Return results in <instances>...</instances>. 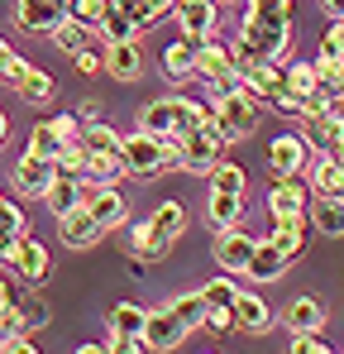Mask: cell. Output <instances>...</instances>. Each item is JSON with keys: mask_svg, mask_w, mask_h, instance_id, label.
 <instances>
[{"mask_svg": "<svg viewBox=\"0 0 344 354\" xmlns=\"http://www.w3.org/2000/svg\"><path fill=\"white\" fill-rule=\"evenodd\" d=\"M220 10H225L220 0H177L172 5V19H177L182 34H216Z\"/></svg>", "mask_w": 344, "mask_h": 354, "instance_id": "12", "label": "cell"}, {"mask_svg": "<svg viewBox=\"0 0 344 354\" xmlns=\"http://www.w3.org/2000/svg\"><path fill=\"white\" fill-rule=\"evenodd\" d=\"M39 345L29 340V330H19V335H0V354H34Z\"/></svg>", "mask_w": 344, "mask_h": 354, "instance_id": "52", "label": "cell"}, {"mask_svg": "<svg viewBox=\"0 0 344 354\" xmlns=\"http://www.w3.org/2000/svg\"><path fill=\"white\" fill-rule=\"evenodd\" d=\"M86 206H91V216H96L106 230H115V225H124V221H129V201L115 192V182L91 187V192H86Z\"/></svg>", "mask_w": 344, "mask_h": 354, "instance_id": "16", "label": "cell"}, {"mask_svg": "<svg viewBox=\"0 0 344 354\" xmlns=\"http://www.w3.org/2000/svg\"><path fill=\"white\" fill-rule=\"evenodd\" d=\"M292 354H330V345L321 340V330H306V335H292Z\"/></svg>", "mask_w": 344, "mask_h": 354, "instance_id": "51", "label": "cell"}, {"mask_svg": "<svg viewBox=\"0 0 344 354\" xmlns=\"http://www.w3.org/2000/svg\"><path fill=\"white\" fill-rule=\"evenodd\" d=\"M0 201H5V196H0Z\"/></svg>", "mask_w": 344, "mask_h": 354, "instance_id": "62", "label": "cell"}, {"mask_svg": "<svg viewBox=\"0 0 344 354\" xmlns=\"http://www.w3.org/2000/svg\"><path fill=\"white\" fill-rule=\"evenodd\" d=\"M234 316H239V330H249V335H263V330L273 326V306H268L258 292H239Z\"/></svg>", "mask_w": 344, "mask_h": 354, "instance_id": "22", "label": "cell"}, {"mask_svg": "<svg viewBox=\"0 0 344 354\" xmlns=\"http://www.w3.org/2000/svg\"><path fill=\"white\" fill-rule=\"evenodd\" d=\"M201 39H206V34H182L177 44L163 48V77H168L172 86L196 82V48H201Z\"/></svg>", "mask_w": 344, "mask_h": 354, "instance_id": "11", "label": "cell"}, {"mask_svg": "<svg viewBox=\"0 0 344 354\" xmlns=\"http://www.w3.org/2000/svg\"><path fill=\"white\" fill-rule=\"evenodd\" d=\"M211 187H216V192H244V187H249V173H244L239 163H225V158H220V163L211 168Z\"/></svg>", "mask_w": 344, "mask_h": 354, "instance_id": "42", "label": "cell"}, {"mask_svg": "<svg viewBox=\"0 0 344 354\" xmlns=\"http://www.w3.org/2000/svg\"><path fill=\"white\" fill-rule=\"evenodd\" d=\"M82 139H86V149H115V153L124 149V134H115L106 120H91V124L82 129Z\"/></svg>", "mask_w": 344, "mask_h": 354, "instance_id": "44", "label": "cell"}, {"mask_svg": "<svg viewBox=\"0 0 344 354\" xmlns=\"http://www.w3.org/2000/svg\"><path fill=\"white\" fill-rule=\"evenodd\" d=\"M206 221H211L216 230L239 225V221H244V192H216V187H211V196H206Z\"/></svg>", "mask_w": 344, "mask_h": 354, "instance_id": "20", "label": "cell"}, {"mask_svg": "<svg viewBox=\"0 0 344 354\" xmlns=\"http://www.w3.org/2000/svg\"><path fill=\"white\" fill-rule=\"evenodd\" d=\"M120 153H124V168L134 177H158V173H168V168H182V134L158 139V134L134 129Z\"/></svg>", "mask_w": 344, "mask_h": 354, "instance_id": "1", "label": "cell"}, {"mask_svg": "<svg viewBox=\"0 0 344 354\" xmlns=\"http://www.w3.org/2000/svg\"><path fill=\"white\" fill-rule=\"evenodd\" d=\"M86 158H91V149H86V139H67V144H62V153H57V173L86 177Z\"/></svg>", "mask_w": 344, "mask_h": 354, "instance_id": "39", "label": "cell"}, {"mask_svg": "<svg viewBox=\"0 0 344 354\" xmlns=\"http://www.w3.org/2000/svg\"><path fill=\"white\" fill-rule=\"evenodd\" d=\"M10 301H15V292H10V283L0 278V306H10Z\"/></svg>", "mask_w": 344, "mask_h": 354, "instance_id": "58", "label": "cell"}, {"mask_svg": "<svg viewBox=\"0 0 344 354\" xmlns=\"http://www.w3.org/2000/svg\"><path fill=\"white\" fill-rule=\"evenodd\" d=\"M144 321H149V311L139 301H115L111 316H106L111 335H144Z\"/></svg>", "mask_w": 344, "mask_h": 354, "instance_id": "27", "label": "cell"}, {"mask_svg": "<svg viewBox=\"0 0 344 354\" xmlns=\"http://www.w3.org/2000/svg\"><path fill=\"white\" fill-rule=\"evenodd\" d=\"M268 211H273V221L306 216V187H301L296 177H278V187L268 192Z\"/></svg>", "mask_w": 344, "mask_h": 354, "instance_id": "18", "label": "cell"}, {"mask_svg": "<svg viewBox=\"0 0 344 354\" xmlns=\"http://www.w3.org/2000/svg\"><path fill=\"white\" fill-rule=\"evenodd\" d=\"M268 101H273V111H278V115L301 120V91H292V86H278V91H273Z\"/></svg>", "mask_w": 344, "mask_h": 354, "instance_id": "49", "label": "cell"}, {"mask_svg": "<svg viewBox=\"0 0 344 354\" xmlns=\"http://www.w3.org/2000/svg\"><path fill=\"white\" fill-rule=\"evenodd\" d=\"M321 326H325L321 297H292V306H287V330H292V335H306V330H321Z\"/></svg>", "mask_w": 344, "mask_h": 354, "instance_id": "23", "label": "cell"}, {"mask_svg": "<svg viewBox=\"0 0 344 354\" xmlns=\"http://www.w3.org/2000/svg\"><path fill=\"white\" fill-rule=\"evenodd\" d=\"M101 235H106V225L91 216V206H77V211L57 216V239H62L67 249H96Z\"/></svg>", "mask_w": 344, "mask_h": 354, "instance_id": "10", "label": "cell"}, {"mask_svg": "<svg viewBox=\"0 0 344 354\" xmlns=\"http://www.w3.org/2000/svg\"><path fill=\"white\" fill-rule=\"evenodd\" d=\"M24 67H29V62L19 58V53H15V48H10L5 39H0V82H10V86H15V77H19Z\"/></svg>", "mask_w": 344, "mask_h": 354, "instance_id": "50", "label": "cell"}, {"mask_svg": "<svg viewBox=\"0 0 344 354\" xmlns=\"http://www.w3.org/2000/svg\"><path fill=\"white\" fill-rule=\"evenodd\" d=\"M72 62H77L82 77H96V72H106V48H91V44H86V48L72 53Z\"/></svg>", "mask_w": 344, "mask_h": 354, "instance_id": "48", "label": "cell"}, {"mask_svg": "<svg viewBox=\"0 0 344 354\" xmlns=\"http://www.w3.org/2000/svg\"><path fill=\"white\" fill-rule=\"evenodd\" d=\"M149 221L158 225V235L177 239L182 230H187V206H182V201H158V211H153Z\"/></svg>", "mask_w": 344, "mask_h": 354, "instance_id": "35", "label": "cell"}, {"mask_svg": "<svg viewBox=\"0 0 344 354\" xmlns=\"http://www.w3.org/2000/svg\"><path fill=\"white\" fill-rule=\"evenodd\" d=\"M321 10H325L330 19H344V0H321Z\"/></svg>", "mask_w": 344, "mask_h": 354, "instance_id": "57", "label": "cell"}, {"mask_svg": "<svg viewBox=\"0 0 344 354\" xmlns=\"http://www.w3.org/2000/svg\"><path fill=\"white\" fill-rule=\"evenodd\" d=\"M273 244L283 249L287 259H296L301 249H306V225H301V216H287V221H273Z\"/></svg>", "mask_w": 344, "mask_h": 354, "instance_id": "32", "label": "cell"}, {"mask_svg": "<svg viewBox=\"0 0 344 354\" xmlns=\"http://www.w3.org/2000/svg\"><path fill=\"white\" fill-rule=\"evenodd\" d=\"M258 115H263V111H258V96H249L244 86L211 101V124L225 134L229 144H234V139H249V134L258 129Z\"/></svg>", "mask_w": 344, "mask_h": 354, "instance_id": "2", "label": "cell"}, {"mask_svg": "<svg viewBox=\"0 0 344 354\" xmlns=\"http://www.w3.org/2000/svg\"><path fill=\"white\" fill-rule=\"evenodd\" d=\"M168 306H172V316H177V321H182L187 330H196V326H206V297H201V292L172 297Z\"/></svg>", "mask_w": 344, "mask_h": 354, "instance_id": "37", "label": "cell"}, {"mask_svg": "<svg viewBox=\"0 0 344 354\" xmlns=\"http://www.w3.org/2000/svg\"><path fill=\"white\" fill-rule=\"evenodd\" d=\"M106 72H111L115 82H139L144 77V44L139 39L106 44Z\"/></svg>", "mask_w": 344, "mask_h": 354, "instance_id": "15", "label": "cell"}, {"mask_svg": "<svg viewBox=\"0 0 344 354\" xmlns=\"http://www.w3.org/2000/svg\"><path fill=\"white\" fill-rule=\"evenodd\" d=\"M287 263H292V259H287V254L278 249V244H273V239H258V249H254V268H249V278H258V283H278V278L287 273Z\"/></svg>", "mask_w": 344, "mask_h": 354, "instance_id": "25", "label": "cell"}, {"mask_svg": "<svg viewBox=\"0 0 344 354\" xmlns=\"http://www.w3.org/2000/svg\"><path fill=\"white\" fill-rule=\"evenodd\" d=\"M115 5H120L139 29H153L163 15H172V5H177V0H115Z\"/></svg>", "mask_w": 344, "mask_h": 354, "instance_id": "31", "label": "cell"}, {"mask_svg": "<svg viewBox=\"0 0 344 354\" xmlns=\"http://www.w3.org/2000/svg\"><path fill=\"white\" fill-rule=\"evenodd\" d=\"M53 124H57V134H62V139H82V129H86L82 115H53Z\"/></svg>", "mask_w": 344, "mask_h": 354, "instance_id": "55", "label": "cell"}, {"mask_svg": "<svg viewBox=\"0 0 344 354\" xmlns=\"http://www.w3.org/2000/svg\"><path fill=\"white\" fill-rule=\"evenodd\" d=\"M220 5H239V0H220Z\"/></svg>", "mask_w": 344, "mask_h": 354, "instance_id": "61", "label": "cell"}, {"mask_svg": "<svg viewBox=\"0 0 344 354\" xmlns=\"http://www.w3.org/2000/svg\"><path fill=\"white\" fill-rule=\"evenodd\" d=\"M330 158H340V163H344V139L335 144V149H330Z\"/></svg>", "mask_w": 344, "mask_h": 354, "instance_id": "60", "label": "cell"}, {"mask_svg": "<svg viewBox=\"0 0 344 354\" xmlns=\"http://www.w3.org/2000/svg\"><path fill=\"white\" fill-rule=\"evenodd\" d=\"M330 111H335V96H330L325 86H311V91L301 96V120H306V124H311V120H325Z\"/></svg>", "mask_w": 344, "mask_h": 354, "instance_id": "45", "label": "cell"}, {"mask_svg": "<svg viewBox=\"0 0 344 354\" xmlns=\"http://www.w3.org/2000/svg\"><path fill=\"white\" fill-rule=\"evenodd\" d=\"M225 149H229V139L206 120L196 134H182V168H187V173H206V177H211V168L225 158Z\"/></svg>", "mask_w": 344, "mask_h": 354, "instance_id": "4", "label": "cell"}, {"mask_svg": "<svg viewBox=\"0 0 344 354\" xmlns=\"http://www.w3.org/2000/svg\"><path fill=\"white\" fill-rule=\"evenodd\" d=\"M201 297H206V306H234V301H239L234 273H220V278H211V283L201 288Z\"/></svg>", "mask_w": 344, "mask_h": 354, "instance_id": "43", "label": "cell"}, {"mask_svg": "<svg viewBox=\"0 0 344 354\" xmlns=\"http://www.w3.org/2000/svg\"><path fill=\"white\" fill-rule=\"evenodd\" d=\"M206 330H216V335H229V330H239V316H234V306H206Z\"/></svg>", "mask_w": 344, "mask_h": 354, "instance_id": "47", "label": "cell"}, {"mask_svg": "<svg viewBox=\"0 0 344 354\" xmlns=\"http://www.w3.org/2000/svg\"><path fill=\"white\" fill-rule=\"evenodd\" d=\"M15 301H19V316H24L29 330H44V326H48V301L39 292H24V297H15Z\"/></svg>", "mask_w": 344, "mask_h": 354, "instance_id": "46", "label": "cell"}, {"mask_svg": "<svg viewBox=\"0 0 344 354\" xmlns=\"http://www.w3.org/2000/svg\"><path fill=\"white\" fill-rule=\"evenodd\" d=\"M321 86H325L335 101H344V72H325V77H321Z\"/></svg>", "mask_w": 344, "mask_h": 354, "instance_id": "56", "label": "cell"}, {"mask_svg": "<svg viewBox=\"0 0 344 354\" xmlns=\"http://www.w3.org/2000/svg\"><path fill=\"white\" fill-rule=\"evenodd\" d=\"M139 350H149L144 335H111V354H139Z\"/></svg>", "mask_w": 344, "mask_h": 354, "instance_id": "54", "label": "cell"}, {"mask_svg": "<svg viewBox=\"0 0 344 354\" xmlns=\"http://www.w3.org/2000/svg\"><path fill=\"white\" fill-rule=\"evenodd\" d=\"M96 34H101L106 44H120V39H139L144 29H139V24H134V19H129L120 5H111V15L101 19V29H96Z\"/></svg>", "mask_w": 344, "mask_h": 354, "instance_id": "34", "label": "cell"}, {"mask_svg": "<svg viewBox=\"0 0 344 354\" xmlns=\"http://www.w3.org/2000/svg\"><path fill=\"white\" fill-rule=\"evenodd\" d=\"M62 144H67V139L57 134L53 120H39V124L29 129V149H34V153H44V158H57V153H62Z\"/></svg>", "mask_w": 344, "mask_h": 354, "instance_id": "38", "label": "cell"}, {"mask_svg": "<svg viewBox=\"0 0 344 354\" xmlns=\"http://www.w3.org/2000/svg\"><path fill=\"white\" fill-rule=\"evenodd\" d=\"M120 173H129V168H124V153H115V149H91V158H86V182H91V187L120 182Z\"/></svg>", "mask_w": 344, "mask_h": 354, "instance_id": "26", "label": "cell"}, {"mask_svg": "<svg viewBox=\"0 0 344 354\" xmlns=\"http://www.w3.org/2000/svg\"><path fill=\"white\" fill-rule=\"evenodd\" d=\"M29 235V221H24V211L15 206V201H0V259L19 244V239Z\"/></svg>", "mask_w": 344, "mask_h": 354, "instance_id": "28", "label": "cell"}, {"mask_svg": "<svg viewBox=\"0 0 344 354\" xmlns=\"http://www.w3.org/2000/svg\"><path fill=\"white\" fill-rule=\"evenodd\" d=\"M287 44H292V24H268V19H249L239 24L234 34V48L249 53V58H268V62H283Z\"/></svg>", "mask_w": 344, "mask_h": 354, "instance_id": "3", "label": "cell"}, {"mask_svg": "<svg viewBox=\"0 0 344 354\" xmlns=\"http://www.w3.org/2000/svg\"><path fill=\"white\" fill-rule=\"evenodd\" d=\"M187 335H191V330H187L177 316H172V306L149 311V321H144V345H149V350H177Z\"/></svg>", "mask_w": 344, "mask_h": 354, "instance_id": "14", "label": "cell"}, {"mask_svg": "<svg viewBox=\"0 0 344 354\" xmlns=\"http://www.w3.org/2000/svg\"><path fill=\"white\" fill-rule=\"evenodd\" d=\"M57 182V158H44V153H34V149H24L19 153V163H15V187H19V196H48V187Z\"/></svg>", "mask_w": 344, "mask_h": 354, "instance_id": "5", "label": "cell"}, {"mask_svg": "<svg viewBox=\"0 0 344 354\" xmlns=\"http://www.w3.org/2000/svg\"><path fill=\"white\" fill-rule=\"evenodd\" d=\"M67 19V0H15V24L24 34H53Z\"/></svg>", "mask_w": 344, "mask_h": 354, "instance_id": "8", "label": "cell"}, {"mask_svg": "<svg viewBox=\"0 0 344 354\" xmlns=\"http://www.w3.org/2000/svg\"><path fill=\"white\" fill-rule=\"evenodd\" d=\"M340 196H344V192H340Z\"/></svg>", "mask_w": 344, "mask_h": 354, "instance_id": "63", "label": "cell"}, {"mask_svg": "<svg viewBox=\"0 0 344 354\" xmlns=\"http://www.w3.org/2000/svg\"><path fill=\"white\" fill-rule=\"evenodd\" d=\"M321 48L325 53H344V19H330V29L321 34Z\"/></svg>", "mask_w": 344, "mask_h": 354, "instance_id": "53", "label": "cell"}, {"mask_svg": "<svg viewBox=\"0 0 344 354\" xmlns=\"http://www.w3.org/2000/svg\"><path fill=\"white\" fill-rule=\"evenodd\" d=\"M5 263H10V273H19L29 288H39V283H48V273H53V259H48V249L39 244L34 235H24L10 254H5Z\"/></svg>", "mask_w": 344, "mask_h": 354, "instance_id": "6", "label": "cell"}, {"mask_svg": "<svg viewBox=\"0 0 344 354\" xmlns=\"http://www.w3.org/2000/svg\"><path fill=\"white\" fill-rule=\"evenodd\" d=\"M5 134H10V120H5V111H0V144H5Z\"/></svg>", "mask_w": 344, "mask_h": 354, "instance_id": "59", "label": "cell"}, {"mask_svg": "<svg viewBox=\"0 0 344 354\" xmlns=\"http://www.w3.org/2000/svg\"><path fill=\"white\" fill-rule=\"evenodd\" d=\"M168 249H172V239H168V235H158V225H153V221H139V225H129V254H134V259H144V263H158Z\"/></svg>", "mask_w": 344, "mask_h": 354, "instance_id": "19", "label": "cell"}, {"mask_svg": "<svg viewBox=\"0 0 344 354\" xmlns=\"http://www.w3.org/2000/svg\"><path fill=\"white\" fill-rule=\"evenodd\" d=\"M111 5H115V0H67V15L82 19L86 29H101V19L111 15Z\"/></svg>", "mask_w": 344, "mask_h": 354, "instance_id": "40", "label": "cell"}, {"mask_svg": "<svg viewBox=\"0 0 344 354\" xmlns=\"http://www.w3.org/2000/svg\"><path fill=\"white\" fill-rule=\"evenodd\" d=\"M86 192H91V182H86V177L57 173V182L48 187V196H44V206H48L53 216H67V211H77V206H86Z\"/></svg>", "mask_w": 344, "mask_h": 354, "instance_id": "17", "label": "cell"}, {"mask_svg": "<svg viewBox=\"0 0 344 354\" xmlns=\"http://www.w3.org/2000/svg\"><path fill=\"white\" fill-rule=\"evenodd\" d=\"M48 39H53V44L62 48V53H77V48H86V44H91V29H86L82 19H72V15H67V19L57 24V29L48 34Z\"/></svg>", "mask_w": 344, "mask_h": 354, "instance_id": "36", "label": "cell"}, {"mask_svg": "<svg viewBox=\"0 0 344 354\" xmlns=\"http://www.w3.org/2000/svg\"><path fill=\"white\" fill-rule=\"evenodd\" d=\"M172 111H177V134H196L211 120V106H201L191 96H172Z\"/></svg>", "mask_w": 344, "mask_h": 354, "instance_id": "33", "label": "cell"}, {"mask_svg": "<svg viewBox=\"0 0 344 354\" xmlns=\"http://www.w3.org/2000/svg\"><path fill=\"white\" fill-rule=\"evenodd\" d=\"M306 158H311V139H301V134H278L268 144V173L273 177H301Z\"/></svg>", "mask_w": 344, "mask_h": 354, "instance_id": "9", "label": "cell"}, {"mask_svg": "<svg viewBox=\"0 0 344 354\" xmlns=\"http://www.w3.org/2000/svg\"><path fill=\"white\" fill-rule=\"evenodd\" d=\"M139 129H144V134H158V139L177 134V111H172V96H158V101L139 106Z\"/></svg>", "mask_w": 344, "mask_h": 354, "instance_id": "24", "label": "cell"}, {"mask_svg": "<svg viewBox=\"0 0 344 354\" xmlns=\"http://www.w3.org/2000/svg\"><path fill=\"white\" fill-rule=\"evenodd\" d=\"M234 72V44H220L216 34H206L201 39V48H196V82H220Z\"/></svg>", "mask_w": 344, "mask_h": 354, "instance_id": "13", "label": "cell"}, {"mask_svg": "<svg viewBox=\"0 0 344 354\" xmlns=\"http://www.w3.org/2000/svg\"><path fill=\"white\" fill-rule=\"evenodd\" d=\"M254 249H258V239L244 235L239 225H229V230H216V263H220V273H249L254 268Z\"/></svg>", "mask_w": 344, "mask_h": 354, "instance_id": "7", "label": "cell"}, {"mask_svg": "<svg viewBox=\"0 0 344 354\" xmlns=\"http://www.w3.org/2000/svg\"><path fill=\"white\" fill-rule=\"evenodd\" d=\"M311 192H316V196H340L344 192V163L340 158L325 153V158L311 168Z\"/></svg>", "mask_w": 344, "mask_h": 354, "instance_id": "29", "label": "cell"}, {"mask_svg": "<svg viewBox=\"0 0 344 354\" xmlns=\"http://www.w3.org/2000/svg\"><path fill=\"white\" fill-rule=\"evenodd\" d=\"M15 91H19V101H29V106H48L57 96V82H53V72H44V67H24V72L15 77Z\"/></svg>", "mask_w": 344, "mask_h": 354, "instance_id": "21", "label": "cell"}, {"mask_svg": "<svg viewBox=\"0 0 344 354\" xmlns=\"http://www.w3.org/2000/svg\"><path fill=\"white\" fill-rule=\"evenodd\" d=\"M283 86H292V91H311V86H321V72H316V62H287L283 67Z\"/></svg>", "mask_w": 344, "mask_h": 354, "instance_id": "41", "label": "cell"}, {"mask_svg": "<svg viewBox=\"0 0 344 354\" xmlns=\"http://www.w3.org/2000/svg\"><path fill=\"white\" fill-rule=\"evenodd\" d=\"M311 221L321 235H344V196H316Z\"/></svg>", "mask_w": 344, "mask_h": 354, "instance_id": "30", "label": "cell"}]
</instances>
